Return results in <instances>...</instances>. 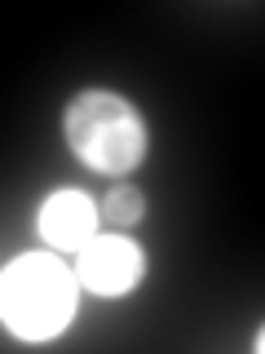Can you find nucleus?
<instances>
[{
	"instance_id": "f257e3e1",
	"label": "nucleus",
	"mask_w": 265,
	"mask_h": 354,
	"mask_svg": "<svg viewBox=\"0 0 265 354\" xmlns=\"http://www.w3.org/2000/svg\"><path fill=\"white\" fill-rule=\"evenodd\" d=\"M75 315H80V279L62 252L31 248L0 270V328L9 337L44 346L62 337Z\"/></svg>"
},
{
	"instance_id": "f03ea898",
	"label": "nucleus",
	"mask_w": 265,
	"mask_h": 354,
	"mask_svg": "<svg viewBox=\"0 0 265 354\" xmlns=\"http://www.w3.org/2000/svg\"><path fill=\"white\" fill-rule=\"evenodd\" d=\"M62 142L88 173L128 177L150 155V124L141 106L115 88H80L62 106Z\"/></svg>"
},
{
	"instance_id": "7ed1b4c3",
	"label": "nucleus",
	"mask_w": 265,
	"mask_h": 354,
	"mask_svg": "<svg viewBox=\"0 0 265 354\" xmlns=\"http://www.w3.org/2000/svg\"><path fill=\"white\" fill-rule=\"evenodd\" d=\"M71 270H75V279H80V292L119 301V297L137 292V288L146 283L150 257L132 235H124V230H97L84 248L71 252Z\"/></svg>"
},
{
	"instance_id": "20e7f679",
	"label": "nucleus",
	"mask_w": 265,
	"mask_h": 354,
	"mask_svg": "<svg viewBox=\"0 0 265 354\" xmlns=\"http://www.w3.org/2000/svg\"><path fill=\"white\" fill-rule=\"evenodd\" d=\"M97 226H102V213H97V199L84 186H53L36 208V239L44 248L62 252V257L84 248L97 235Z\"/></svg>"
},
{
	"instance_id": "39448f33",
	"label": "nucleus",
	"mask_w": 265,
	"mask_h": 354,
	"mask_svg": "<svg viewBox=\"0 0 265 354\" xmlns=\"http://www.w3.org/2000/svg\"><path fill=\"white\" fill-rule=\"evenodd\" d=\"M97 213H102L106 226H115V230H132V226H141L150 213V199L141 186H128V182H115L110 191L97 199Z\"/></svg>"
}]
</instances>
